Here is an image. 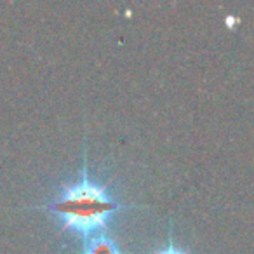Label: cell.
<instances>
[{
    "instance_id": "1",
    "label": "cell",
    "mask_w": 254,
    "mask_h": 254,
    "mask_svg": "<svg viewBox=\"0 0 254 254\" xmlns=\"http://www.w3.org/2000/svg\"><path fill=\"white\" fill-rule=\"evenodd\" d=\"M134 207L136 205H126L117 202L108 195L106 187L92 183L89 180L85 159L82 180L66 187L53 204L47 205L51 212L63 218V232L73 230L84 240L105 233L108 219L113 212Z\"/></svg>"
},
{
    "instance_id": "2",
    "label": "cell",
    "mask_w": 254,
    "mask_h": 254,
    "mask_svg": "<svg viewBox=\"0 0 254 254\" xmlns=\"http://www.w3.org/2000/svg\"><path fill=\"white\" fill-rule=\"evenodd\" d=\"M82 254H122V249L112 237H108L106 233H101V235L84 240Z\"/></svg>"
},
{
    "instance_id": "3",
    "label": "cell",
    "mask_w": 254,
    "mask_h": 254,
    "mask_svg": "<svg viewBox=\"0 0 254 254\" xmlns=\"http://www.w3.org/2000/svg\"><path fill=\"white\" fill-rule=\"evenodd\" d=\"M155 254H187V253H183L181 249H178V247H174L173 244H169V246L166 247V249H160L159 253H155Z\"/></svg>"
}]
</instances>
